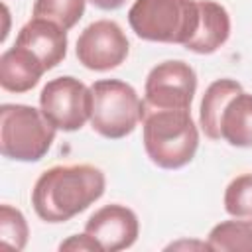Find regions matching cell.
<instances>
[{
	"label": "cell",
	"mask_w": 252,
	"mask_h": 252,
	"mask_svg": "<svg viewBox=\"0 0 252 252\" xmlns=\"http://www.w3.org/2000/svg\"><path fill=\"white\" fill-rule=\"evenodd\" d=\"M104 187L106 177L94 165H53L37 177L32 189V205L41 220L65 222L98 201Z\"/></svg>",
	"instance_id": "6da1fadb"
},
{
	"label": "cell",
	"mask_w": 252,
	"mask_h": 252,
	"mask_svg": "<svg viewBox=\"0 0 252 252\" xmlns=\"http://www.w3.org/2000/svg\"><path fill=\"white\" fill-rule=\"evenodd\" d=\"M142 142L152 163L179 169L195 158L199 130L189 110H146Z\"/></svg>",
	"instance_id": "7a4b0ae2"
},
{
	"label": "cell",
	"mask_w": 252,
	"mask_h": 252,
	"mask_svg": "<svg viewBox=\"0 0 252 252\" xmlns=\"http://www.w3.org/2000/svg\"><path fill=\"white\" fill-rule=\"evenodd\" d=\"M128 24L140 39L185 45L199 28V0H136Z\"/></svg>",
	"instance_id": "3957f363"
},
{
	"label": "cell",
	"mask_w": 252,
	"mask_h": 252,
	"mask_svg": "<svg viewBox=\"0 0 252 252\" xmlns=\"http://www.w3.org/2000/svg\"><path fill=\"white\" fill-rule=\"evenodd\" d=\"M55 126L30 104L0 106V152L14 161H39L55 140Z\"/></svg>",
	"instance_id": "277c9868"
},
{
	"label": "cell",
	"mask_w": 252,
	"mask_h": 252,
	"mask_svg": "<svg viewBox=\"0 0 252 252\" xmlns=\"http://www.w3.org/2000/svg\"><path fill=\"white\" fill-rule=\"evenodd\" d=\"M93 108L91 126L108 140H120L132 134L146 116V102L136 89L120 79H100L91 85Z\"/></svg>",
	"instance_id": "5b68a950"
},
{
	"label": "cell",
	"mask_w": 252,
	"mask_h": 252,
	"mask_svg": "<svg viewBox=\"0 0 252 252\" xmlns=\"http://www.w3.org/2000/svg\"><path fill=\"white\" fill-rule=\"evenodd\" d=\"M91 87L69 75L47 81L39 93V110L57 130L63 132L81 130L87 120H91Z\"/></svg>",
	"instance_id": "8992f818"
},
{
	"label": "cell",
	"mask_w": 252,
	"mask_h": 252,
	"mask_svg": "<svg viewBox=\"0 0 252 252\" xmlns=\"http://www.w3.org/2000/svg\"><path fill=\"white\" fill-rule=\"evenodd\" d=\"M197 91L193 67L181 59L158 63L146 77V110H189Z\"/></svg>",
	"instance_id": "52a82bcc"
},
{
	"label": "cell",
	"mask_w": 252,
	"mask_h": 252,
	"mask_svg": "<svg viewBox=\"0 0 252 252\" xmlns=\"http://www.w3.org/2000/svg\"><path fill=\"white\" fill-rule=\"evenodd\" d=\"M130 43L122 28L112 20H96L89 24L77 39V59L91 71H110L128 57Z\"/></svg>",
	"instance_id": "ba28073f"
},
{
	"label": "cell",
	"mask_w": 252,
	"mask_h": 252,
	"mask_svg": "<svg viewBox=\"0 0 252 252\" xmlns=\"http://www.w3.org/2000/svg\"><path fill=\"white\" fill-rule=\"evenodd\" d=\"M85 232L91 234L104 252H120L138 240L140 222L132 209L114 203L94 211L85 222Z\"/></svg>",
	"instance_id": "9c48e42d"
},
{
	"label": "cell",
	"mask_w": 252,
	"mask_h": 252,
	"mask_svg": "<svg viewBox=\"0 0 252 252\" xmlns=\"http://www.w3.org/2000/svg\"><path fill=\"white\" fill-rule=\"evenodd\" d=\"M67 30L45 18H32L16 35V45L28 47L49 71L67 55Z\"/></svg>",
	"instance_id": "30bf717a"
},
{
	"label": "cell",
	"mask_w": 252,
	"mask_h": 252,
	"mask_svg": "<svg viewBox=\"0 0 252 252\" xmlns=\"http://www.w3.org/2000/svg\"><path fill=\"white\" fill-rule=\"evenodd\" d=\"M47 69L28 47L16 45L0 55V87L8 93L32 91Z\"/></svg>",
	"instance_id": "8fae6325"
},
{
	"label": "cell",
	"mask_w": 252,
	"mask_h": 252,
	"mask_svg": "<svg viewBox=\"0 0 252 252\" xmlns=\"http://www.w3.org/2000/svg\"><path fill=\"white\" fill-rule=\"evenodd\" d=\"M228 35L230 16L226 8L215 0H199V28L183 47L199 55H209L222 47Z\"/></svg>",
	"instance_id": "7c38bea8"
},
{
	"label": "cell",
	"mask_w": 252,
	"mask_h": 252,
	"mask_svg": "<svg viewBox=\"0 0 252 252\" xmlns=\"http://www.w3.org/2000/svg\"><path fill=\"white\" fill-rule=\"evenodd\" d=\"M220 140L234 148H252V94L236 93L220 114Z\"/></svg>",
	"instance_id": "4fadbf2b"
},
{
	"label": "cell",
	"mask_w": 252,
	"mask_h": 252,
	"mask_svg": "<svg viewBox=\"0 0 252 252\" xmlns=\"http://www.w3.org/2000/svg\"><path fill=\"white\" fill-rule=\"evenodd\" d=\"M242 91V85L234 79H217L213 81L201 100L199 108V126L211 140H220V114L224 104Z\"/></svg>",
	"instance_id": "5bb4252c"
},
{
	"label": "cell",
	"mask_w": 252,
	"mask_h": 252,
	"mask_svg": "<svg viewBox=\"0 0 252 252\" xmlns=\"http://www.w3.org/2000/svg\"><path fill=\"white\" fill-rule=\"evenodd\" d=\"M207 242L217 252H252V222L242 219L222 220L211 228Z\"/></svg>",
	"instance_id": "9a60e30c"
},
{
	"label": "cell",
	"mask_w": 252,
	"mask_h": 252,
	"mask_svg": "<svg viewBox=\"0 0 252 252\" xmlns=\"http://www.w3.org/2000/svg\"><path fill=\"white\" fill-rule=\"evenodd\" d=\"M87 0H35L33 18H45L59 24L63 30H71L85 14Z\"/></svg>",
	"instance_id": "2e32d148"
},
{
	"label": "cell",
	"mask_w": 252,
	"mask_h": 252,
	"mask_svg": "<svg viewBox=\"0 0 252 252\" xmlns=\"http://www.w3.org/2000/svg\"><path fill=\"white\" fill-rule=\"evenodd\" d=\"M224 211L234 219L252 222V173H242L226 185Z\"/></svg>",
	"instance_id": "e0dca14e"
},
{
	"label": "cell",
	"mask_w": 252,
	"mask_h": 252,
	"mask_svg": "<svg viewBox=\"0 0 252 252\" xmlns=\"http://www.w3.org/2000/svg\"><path fill=\"white\" fill-rule=\"evenodd\" d=\"M30 238V228L22 211L12 205H0V242L14 250H24Z\"/></svg>",
	"instance_id": "ac0fdd59"
},
{
	"label": "cell",
	"mask_w": 252,
	"mask_h": 252,
	"mask_svg": "<svg viewBox=\"0 0 252 252\" xmlns=\"http://www.w3.org/2000/svg\"><path fill=\"white\" fill-rule=\"evenodd\" d=\"M59 250L63 252H104V248L91 236V234H73L67 240L59 244Z\"/></svg>",
	"instance_id": "d6986e66"
},
{
	"label": "cell",
	"mask_w": 252,
	"mask_h": 252,
	"mask_svg": "<svg viewBox=\"0 0 252 252\" xmlns=\"http://www.w3.org/2000/svg\"><path fill=\"white\" fill-rule=\"evenodd\" d=\"M181 248H197V250H211L209 242H195V240H179V242H173L169 244L165 250H181Z\"/></svg>",
	"instance_id": "ffe728a7"
},
{
	"label": "cell",
	"mask_w": 252,
	"mask_h": 252,
	"mask_svg": "<svg viewBox=\"0 0 252 252\" xmlns=\"http://www.w3.org/2000/svg\"><path fill=\"white\" fill-rule=\"evenodd\" d=\"M93 6H96L98 10H118L124 6L126 0H89Z\"/></svg>",
	"instance_id": "44dd1931"
}]
</instances>
